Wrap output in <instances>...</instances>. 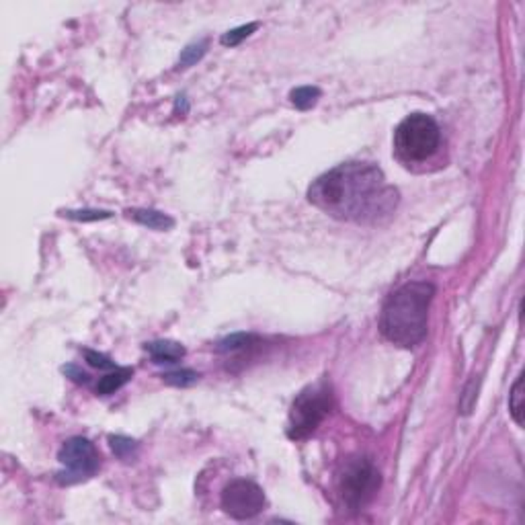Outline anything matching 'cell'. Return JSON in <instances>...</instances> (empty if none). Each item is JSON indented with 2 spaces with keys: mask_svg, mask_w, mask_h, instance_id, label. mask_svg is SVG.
I'll list each match as a JSON object with an SVG mask.
<instances>
[{
  "mask_svg": "<svg viewBox=\"0 0 525 525\" xmlns=\"http://www.w3.org/2000/svg\"><path fill=\"white\" fill-rule=\"evenodd\" d=\"M290 99H292V103H294L298 109L306 111V109L314 107L316 101L320 99V91H318L316 86H300V89H294V91H292Z\"/></svg>",
  "mask_w": 525,
  "mask_h": 525,
  "instance_id": "13",
  "label": "cell"
},
{
  "mask_svg": "<svg viewBox=\"0 0 525 525\" xmlns=\"http://www.w3.org/2000/svg\"><path fill=\"white\" fill-rule=\"evenodd\" d=\"M443 148L441 127L427 113H413L394 129V158L406 171L427 173L439 169Z\"/></svg>",
  "mask_w": 525,
  "mask_h": 525,
  "instance_id": "3",
  "label": "cell"
},
{
  "mask_svg": "<svg viewBox=\"0 0 525 525\" xmlns=\"http://www.w3.org/2000/svg\"><path fill=\"white\" fill-rule=\"evenodd\" d=\"M127 216L136 220L138 224L148 226L152 230H169L175 226V220L171 216L156 212V209H127Z\"/></svg>",
  "mask_w": 525,
  "mask_h": 525,
  "instance_id": "9",
  "label": "cell"
},
{
  "mask_svg": "<svg viewBox=\"0 0 525 525\" xmlns=\"http://www.w3.org/2000/svg\"><path fill=\"white\" fill-rule=\"evenodd\" d=\"M162 380L167 384H173V386H191V384H195L200 380V374H195L193 370H179V372L164 374Z\"/></svg>",
  "mask_w": 525,
  "mask_h": 525,
  "instance_id": "18",
  "label": "cell"
},
{
  "mask_svg": "<svg viewBox=\"0 0 525 525\" xmlns=\"http://www.w3.org/2000/svg\"><path fill=\"white\" fill-rule=\"evenodd\" d=\"M509 410L517 425H524V377L519 375L509 394Z\"/></svg>",
  "mask_w": 525,
  "mask_h": 525,
  "instance_id": "11",
  "label": "cell"
},
{
  "mask_svg": "<svg viewBox=\"0 0 525 525\" xmlns=\"http://www.w3.org/2000/svg\"><path fill=\"white\" fill-rule=\"evenodd\" d=\"M380 472L368 458H349L337 476V488L351 511H361L380 488Z\"/></svg>",
  "mask_w": 525,
  "mask_h": 525,
  "instance_id": "5",
  "label": "cell"
},
{
  "mask_svg": "<svg viewBox=\"0 0 525 525\" xmlns=\"http://www.w3.org/2000/svg\"><path fill=\"white\" fill-rule=\"evenodd\" d=\"M64 374L74 375L72 380H74V382H78V384H86V382H89V375L84 374V372H80V370H76L74 365H68V368H64Z\"/></svg>",
  "mask_w": 525,
  "mask_h": 525,
  "instance_id": "20",
  "label": "cell"
},
{
  "mask_svg": "<svg viewBox=\"0 0 525 525\" xmlns=\"http://www.w3.org/2000/svg\"><path fill=\"white\" fill-rule=\"evenodd\" d=\"M146 351L150 353L154 363H176L185 355V347L175 341H154L146 345Z\"/></svg>",
  "mask_w": 525,
  "mask_h": 525,
  "instance_id": "8",
  "label": "cell"
},
{
  "mask_svg": "<svg viewBox=\"0 0 525 525\" xmlns=\"http://www.w3.org/2000/svg\"><path fill=\"white\" fill-rule=\"evenodd\" d=\"M60 464L64 470L58 474L62 484H76L89 480L99 470V451L86 437H70L64 441L58 453Z\"/></svg>",
  "mask_w": 525,
  "mask_h": 525,
  "instance_id": "6",
  "label": "cell"
},
{
  "mask_svg": "<svg viewBox=\"0 0 525 525\" xmlns=\"http://www.w3.org/2000/svg\"><path fill=\"white\" fill-rule=\"evenodd\" d=\"M134 375V368H115L113 372H109L107 375H103L97 384V394L101 396H109L113 392H117L122 386H125Z\"/></svg>",
  "mask_w": 525,
  "mask_h": 525,
  "instance_id": "10",
  "label": "cell"
},
{
  "mask_svg": "<svg viewBox=\"0 0 525 525\" xmlns=\"http://www.w3.org/2000/svg\"><path fill=\"white\" fill-rule=\"evenodd\" d=\"M205 50H207V41H200V44H191V46H187L185 50L181 51V58H179V68H189V66H193L197 60L203 58Z\"/></svg>",
  "mask_w": 525,
  "mask_h": 525,
  "instance_id": "15",
  "label": "cell"
},
{
  "mask_svg": "<svg viewBox=\"0 0 525 525\" xmlns=\"http://www.w3.org/2000/svg\"><path fill=\"white\" fill-rule=\"evenodd\" d=\"M257 23H249V25H242V27H236V29H232V31H228L222 35V46H230V48H234V46H238L242 39H247L249 35H252L254 31H257Z\"/></svg>",
  "mask_w": 525,
  "mask_h": 525,
  "instance_id": "16",
  "label": "cell"
},
{
  "mask_svg": "<svg viewBox=\"0 0 525 525\" xmlns=\"http://www.w3.org/2000/svg\"><path fill=\"white\" fill-rule=\"evenodd\" d=\"M257 341L254 335H247V332H236V335H230L222 339L218 343V351L220 353H236V351H245L249 349L250 345Z\"/></svg>",
  "mask_w": 525,
  "mask_h": 525,
  "instance_id": "12",
  "label": "cell"
},
{
  "mask_svg": "<svg viewBox=\"0 0 525 525\" xmlns=\"http://www.w3.org/2000/svg\"><path fill=\"white\" fill-rule=\"evenodd\" d=\"M330 408H332V392L326 384H314L302 390L290 410V425H287L290 439L300 441L310 437L325 421Z\"/></svg>",
  "mask_w": 525,
  "mask_h": 525,
  "instance_id": "4",
  "label": "cell"
},
{
  "mask_svg": "<svg viewBox=\"0 0 525 525\" xmlns=\"http://www.w3.org/2000/svg\"><path fill=\"white\" fill-rule=\"evenodd\" d=\"M109 443H111V450L117 458H122L125 462H129L136 451H138V443L129 437H124V435H111L109 437Z\"/></svg>",
  "mask_w": 525,
  "mask_h": 525,
  "instance_id": "14",
  "label": "cell"
},
{
  "mask_svg": "<svg viewBox=\"0 0 525 525\" xmlns=\"http://www.w3.org/2000/svg\"><path fill=\"white\" fill-rule=\"evenodd\" d=\"M84 357H86V361H89L93 368H99V370H113V368H115V363H113L107 355L97 353V351L86 349L84 351Z\"/></svg>",
  "mask_w": 525,
  "mask_h": 525,
  "instance_id": "19",
  "label": "cell"
},
{
  "mask_svg": "<svg viewBox=\"0 0 525 525\" xmlns=\"http://www.w3.org/2000/svg\"><path fill=\"white\" fill-rule=\"evenodd\" d=\"M308 200L335 220L375 226L396 212L401 193L375 164L345 162L318 176Z\"/></svg>",
  "mask_w": 525,
  "mask_h": 525,
  "instance_id": "1",
  "label": "cell"
},
{
  "mask_svg": "<svg viewBox=\"0 0 525 525\" xmlns=\"http://www.w3.org/2000/svg\"><path fill=\"white\" fill-rule=\"evenodd\" d=\"M66 218L70 220H78V222H95V220H107L111 218V212H101V209H68V212H62Z\"/></svg>",
  "mask_w": 525,
  "mask_h": 525,
  "instance_id": "17",
  "label": "cell"
},
{
  "mask_svg": "<svg viewBox=\"0 0 525 525\" xmlns=\"http://www.w3.org/2000/svg\"><path fill=\"white\" fill-rule=\"evenodd\" d=\"M222 509L234 519H252L265 507V493L252 480H232L222 491Z\"/></svg>",
  "mask_w": 525,
  "mask_h": 525,
  "instance_id": "7",
  "label": "cell"
},
{
  "mask_svg": "<svg viewBox=\"0 0 525 525\" xmlns=\"http://www.w3.org/2000/svg\"><path fill=\"white\" fill-rule=\"evenodd\" d=\"M433 296L435 285L429 281L404 283L384 302L380 332L398 347H417L427 335V316Z\"/></svg>",
  "mask_w": 525,
  "mask_h": 525,
  "instance_id": "2",
  "label": "cell"
}]
</instances>
